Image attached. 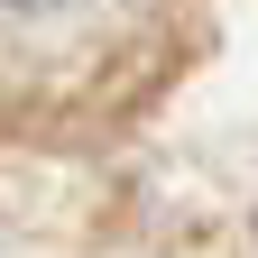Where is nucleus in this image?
I'll use <instances>...</instances> for the list:
<instances>
[{"mask_svg":"<svg viewBox=\"0 0 258 258\" xmlns=\"http://www.w3.org/2000/svg\"><path fill=\"white\" fill-rule=\"evenodd\" d=\"M10 10H28V19H55V10H83V0H10Z\"/></svg>","mask_w":258,"mask_h":258,"instance_id":"obj_1","label":"nucleus"}]
</instances>
